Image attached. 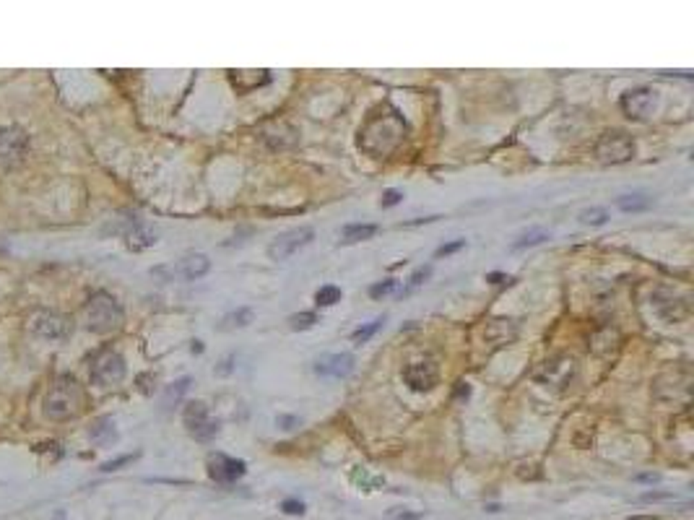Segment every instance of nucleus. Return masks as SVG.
<instances>
[{"instance_id": "1", "label": "nucleus", "mask_w": 694, "mask_h": 520, "mask_svg": "<svg viewBox=\"0 0 694 520\" xmlns=\"http://www.w3.org/2000/svg\"><path fill=\"white\" fill-rule=\"evenodd\" d=\"M403 133H406V125H403V120L398 118V112L374 115L359 130V149L374 156V159H383V156L398 149V143L403 141Z\"/></svg>"}, {"instance_id": "2", "label": "nucleus", "mask_w": 694, "mask_h": 520, "mask_svg": "<svg viewBox=\"0 0 694 520\" xmlns=\"http://www.w3.org/2000/svg\"><path fill=\"white\" fill-rule=\"evenodd\" d=\"M86 403V396L81 385L75 382L73 378H60L55 380L47 396H44V414L55 419V422H65V419H73L75 414H81Z\"/></svg>"}, {"instance_id": "3", "label": "nucleus", "mask_w": 694, "mask_h": 520, "mask_svg": "<svg viewBox=\"0 0 694 520\" xmlns=\"http://www.w3.org/2000/svg\"><path fill=\"white\" fill-rule=\"evenodd\" d=\"M84 315H86V328L94 331V333H112L125 320V310L107 292L91 294L84 307Z\"/></svg>"}, {"instance_id": "4", "label": "nucleus", "mask_w": 694, "mask_h": 520, "mask_svg": "<svg viewBox=\"0 0 694 520\" xmlns=\"http://www.w3.org/2000/svg\"><path fill=\"white\" fill-rule=\"evenodd\" d=\"M182 422L188 427V434H190L192 440H198V443H211L216 434H219V429H221L219 419L211 416V411H208V406L203 401L185 403Z\"/></svg>"}, {"instance_id": "5", "label": "nucleus", "mask_w": 694, "mask_h": 520, "mask_svg": "<svg viewBox=\"0 0 694 520\" xmlns=\"http://www.w3.org/2000/svg\"><path fill=\"white\" fill-rule=\"evenodd\" d=\"M128 375V367H125V359L120 357L118 351H99L94 359H91V367H89V378L94 385L99 388H109V385H118L122 382Z\"/></svg>"}, {"instance_id": "6", "label": "nucleus", "mask_w": 694, "mask_h": 520, "mask_svg": "<svg viewBox=\"0 0 694 520\" xmlns=\"http://www.w3.org/2000/svg\"><path fill=\"white\" fill-rule=\"evenodd\" d=\"M634 138L624 130H606L596 143V156L603 164H624L634 159Z\"/></svg>"}, {"instance_id": "7", "label": "nucleus", "mask_w": 694, "mask_h": 520, "mask_svg": "<svg viewBox=\"0 0 694 520\" xmlns=\"http://www.w3.org/2000/svg\"><path fill=\"white\" fill-rule=\"evenodd\" d=\"M315 239V229L312 227H297L289 229L284 234H278L276 239H271L268 245V258L271 260H289L294 252H300L302 248H307Z\"/></svg>"}, {"instance_id": "8", "label": "nucleus", "mask_w": 694, "mask_h": 520, "mask_svg": "<svg viewBox=\"0 0 694 520\" xmlns=\"http://www.w3.org/2000/svg\"><path fill=\"white\" fill-rule=\"evenodd\" d=\"M211 271V260L203 252H190L185 258L177 260V266L172 268H156V276H164L167 281L172 279H182V281H195V279H203L206 273Z\"/></svg>"}, {"instance_id": "9", "label": "nucleus", "mask_w": 694, "mask_h": 520, "mask_svg": "<svg viewBox=\"0 0 694 520\" xmlns=\"http://www.w3.org/2000/svg\"><path fill=\"white\" fill-rule=\"evenodd\" d=\"M29 154V136L19 125H6L0 128V164L11 167L19 164Z\"/></svg>"}, {"instance_id": "10", "label": "nucleus", "mask_w": 694, "mask_h": 520, "mask_svg": "<svg viewBox=\"0 0 694 520\" xmlns=\"http://www.w3.org/2000/svg\"><path fill=\"white\" fill-rule=\"evenodd\" d=\"M619 109L624 118L630 120H645L655 109V91L650 86H634L627 89L619 99Z\"/></svg>"}, {"instance_id": "11", "label": "nucleus", "mask_w": 694, "mask_h": 520, "mask_svg": "<svg viewBox=\"0 0 694 520\" xmlns=\"http://www.w3.org/2000/svg\"><path fill=\"white\" fill-rule=\"evenodd\" d=\"M34 333L37 336L47 338V341H63L73 333V320L63 313H53V310H44L34 317Z\"/></svg>"}, {"instance_id": "12", "label": "nucleus", "mask_w": 694, "mask_h": 520, "mask_svg": "<svg viewBox=\"0 0 694 520\" xmlns=\"http://www.w3.org/2000/svg\"><path fill=\"white\" fill-rule=\"evenodd\" d=\"M403 380L414 393H429L439 382V369L435 362H411L403 367Z\"/></svg>"}, {"instance_id": "13", "label": "nucleus", "mask_w": 694, "mask_h": 520, "mask_svg": "<svg viewBox=\"0 0 694 520\" xmlns=\"http://www.w3.org/2000/svg\"><path fill=\"white\" fill-rule=\"evenodd\" d=\"M575 378V359L572 357H556L546 362L544 367L536 372V380L541 385H554V388H565L569 380Z\"/></svg>"}, {"instance_id": "14", "label": "nucleus", "mask_w": 694, "mask_h": 520, "mask_svg": "<svg viewBox=\"0 0 694 520\" xmlns=\"http://www.w3.org/2000/svg\"><path fill=\"white\" fill-rule=\"evenodd\" d=\"M245 474V461L229 458L224 453H214L208 458V476L219 484H232Z\"/></svg>"}, {"instance_id": "15", "label": "nucleus", "mask_w": 694, "mask_h": 520, "mask_svg": "<svg viewBox=\"0 0 694 520\" xmlns=\"http://www.w3.org/2000/svg\"><path fill=\"white\" fill-rule=\"evenodd\" d=\"M354 364H356L354 354H346V351H341V354H325V357H320L318 362H315V372L322 375V378H336L338 380V378L351 375Z\"/></svg>"}, {"instance_id": "16", "label": "nucleus", "mask_w": 694, "mask_h": 520, "mask_svg": "<svg viewBox=\"0 0 694 520\" xmlns=\"http://www.w3.org/2000/svg\"><path fill=\"white\" fill-rule=\"evenodd\" d=\"M156 229L151 227V224H143V221H133L128 229H125V248L133 250V252H143V250H149L156 245Z\"/></svg>"}, {"instance_id": "17", "label": "nucleus", "mask_w": 694, "mask_h": 520, "mask_svg": "<svg viewBox=\"0 0 694 520\" xmlns=\"http://www.w3.org/2000/svg\"><path fill=\"white\" fill-rule=\"evenodd\" d=\"M655 313L661 315L666 323H679L689 315V304L684 299H666V302H655Z\"/></svg>"}, {"instance_id": "18", "label": "nucleus", "mask_w": 694, "mask_h": 520, "mask_svg": "<svg viewBox=\"0 0 694 520\" xmlns=\"http://www.w3.org/2000/svg\"><path fill=\"white\" fill-rule=\"evenodd\" d=\"M89 437H91V443L99 445V447H107L118 440V429H115V422L112 419H99L94 422V427L89 429Z\"/></svg>"}, {"instance_id": "19", "label": "nucleus", "mask_w": 694, "mask_h": 520, "mask_svg": "<svg viewBox=\"0 0 694 520\" xmlns=\"http://www.w3.org/2000/svg\"><path fill=\"white\" fill-rule=\"evenodd\" d=\"M377 232H380V227H377V224H349V227L341 229V242H343V245L364 242V239H372Z\"/></svg>"}, {"instance_id": "20", "label": "nucleus", "mask_w": 694, "mask_h": 520, "mask_svg": "<svg viewBox=\"0 0 694 520\" xmlns=\"http://www.w3.org/2000/svg\"><path fill=\"white\" fill-rule=\"evenodd\" d=\"M652 201L650 195H642V193H634V195H621L617 198V208L624 211V214H640V211H650L652 208Z\"/></svg>"}, {"instance_id": "21", "label": "nucleus", "mask_w": 694, "mask_h": 520, "mask_svg": "<svg viewBox=\"0 0 694 520\" xmlns=\"http://www.w3.org/2000/svg\"><path fill=\"white\" fill-rule=\"evenodd\" d=\"M349 479H351L354 487H359L362 492H374V489L385 487V479L383 476H374V474H369L367 468H359V466L351 468Z\"/></svg>"}, {"instance_id": "22", "label": "nucleus", "mask_w": 694, "mask_h": 520, "mask_svg": "<svg viewBox=\"0 0 694 520\" xmlns=\"http://www.w3.org/2000/svg\"><path fill=\"white\" fill-rule=\"evenodd\" d=\"M546 239H551V232H549V229H528L525 234H520V237H518L513 245H510V250H513V252H518V250L536 248V245H544Z\"/></svg>"}, {"instance_id": "23", "label": "nucleus", "mask_w": 694, "mask_h": 520, "mask_svg": "<svg viewBox=\"0 0 694 520\" xmlns=\"http://www.w3.org/2000/svg\"><path fill=\"white\" fill-rule=\"evenodd\" d=\"M253 317H255V313L250 310V307H239V310H235V313H229L219 323V328L221 331H235V328H245V325H250L253 323Z\"/></svg>"}, {"instance_id": "24", "label": "nucleus", "mask_w": 694, "mask_h": 520, "mask_svg": "<svg viewBox=\"0 0 694 520\" xmlns=\"http://www.w3.org/2000/svg\"><path fill=\"white\" fill-rule=\"evenodd\" d=\"M190 388V378H182L177 382H172L167 393H164V409H172V403H177L182 398V393Z\"/></svg>"}, {"instance_id": "25", "label": "nucleus", "mask_w": 694, "mask_h": 520, "mask_svg": "<svg viewBox=\"0 0 694 520\" xmlns=\"http://www.w3.org/2000/svg\"><path fill=\"white\" fill-rule=\"evenodd\" d=\"M341 302V289L338 286H320L315 294V304L318 307H331V304Z\"/></svg>"}, {"instance_id": "26", "label": "nucleus", "mask_w": 694, "mask_h": 520, "mask_svg": "<svg viewBox=\"0 0 694 520\" xmlns=\"http://www.w3.org/2000/svg\"><path fill=\"white\" fill-rule=\"evenodd\" d=\"M315 323H320V317L315 313H297L289 317V328L291 331H310Z\"/></svg>"}, {"instance_id": "27", "label": "nucleus", "mask_w": 694, "mask_h": 520, "mask_svg": "<svg viewBox=\"0 0 694 520\" xmlns=\"http://www.w3.org/2000/svg\"><path fill=\"white\" fill-rule=\"evenodd\" d=\"M383 323H385V317H374L372 323H367V325H362L359 331H354V336H351L354 344H367V341H369V338H372L374 333L383 328Z\"/></svg>"}, {"instance_id": "28", "label": "nucleus", "mask_w": 694, "mask_h": 520, "mask_svg": "<svg viewBox=\"0 0 694 520\" xmlns=\"http://www.w3.org/2000/svg\"><path fill=\"white\" fill-rule=\"evenodd\" d=\"M580 221H583V224L601 227V224H606V221H609V211H606V208H585V211L580 214Z\"/></svg>"}, {"instance_id": "29", "label": "nucleus", "mask_w": 694, "mask_h": 520, "mask_svg": "<svg viewBox=\"0 0 694 520\" xmlns=\"http://www.w3.org/2000/svg\"><path fill=\"white\" fill-rule=\"evenodd\" d=\"M395 289H398V281H393V279H385V281L372 284V286H369V297H372V299H383V297H387V294H393Z\"/></svg>"}, {"instance_id": "30", "label": "nucleus", "mask_w": 694, "mask_h": 520, "mask_svg": "<svg viewBox=\"0 0 694 520\" xmlns=\"http://www.w3.org/2000/svg\"><path fill=\"white\" fill-rule=\"evenodd\" d=\"M136 458H138V453H128V455H120V458H112L107 463H102V471H104V474H112V471H118V468L133 463Z\"/></svg>"}, {"instance_id": "31", "label": "nucleus", "mask_w": 694, "mask_h": 520, "mask_svg": "<svg viewBox=\"0 0 694 520\" xmlns=\"http://www.w3.org/2000/svg\"><path fill=\"white\" fill-rule=\"evenodd\" d=\"M429 276H432V266H421V268H419V271L414 273L411 279H408V286H406V289H403V292H401V294H408V292H411V289H417V286H421V284L427 281Z\"/></svg>"}, {"instance_id": "32", "label": "nucleus", "mask_w": 694, "mask_h": 520, "mask_svg": "<svg viewBox=\"0 0 694 520\" xmlns=\"http://www.w3.org/2000/svg\"><path fill=\"white\" fill-rule=\"evenodd\" d=\"M468 245L466 239H453V242H445L442 248H437L435 250V258H448V255H453V252H458V250H463Z\"/></svg>"}, {"instance_id": "33", "label": "nucleus", "mask_w": 694, "mask_h": 520, "mask_svg": "<svg viewBox=\"0 0 694 520\" xmlns=\"http://www.w3.org/2000/svg\"><path fill=\"white\" fill-rule=\"evenodd\" d=\"M385 518L387 520H419L421 518V512H408L406 508H393Z\"/></svg>"}, {"instance_id": "34", "label": "nucleus", "mask_w": 694, "mask_h": 520, "mask_svg": "<svg viewBox=\"0 0 694 520\" xmlns=\"http://www.w3.org/2000/svg\"><path fill=\"white\" fill-rule=\"evenodd\" d=\"M401 201H403V193H401V190H385L380 203H383V208H390V206H395V203H401Z\"/></svg>"}, {"instance_id": "35", "label": "nucleus", "mask_w": 694, "mask_h": 520, "mask_svg": "<svg viewBox=\"0 0 694 520\" xmlns=\"http://www.w3.org/2000/svg\"><path fill=\"white\" fill-rule=\"evenodd\" d=\"M281 510H284L286 515H302V512H304V505L297 502V499H284V502H281Z\"/></svg>"}, {"instance_id": "36", "label": "nucleus", "mask_w": 694, "mask_h": 520, "mask_svg": "<svg viewBox=\"0 0 694 520\" xmlns=\"http://www.w3.org/2000/svg\"><path fill=\"white\" fill-rule=\"evenodd\" d=\"M671 494H661V492H645L642 494V502H652V499H668Z\"/></svg>"}, {"instance_id": "37", "label": "nucleus", "mask_w": 694, "mask_h": 520, "mask_svg": "<svg viewBox=\"0 0 694 520\" xmlns=\"http://www.w3.org/2000/svg\"><path fill=\"white\" fill-rule=\"evenodd\" d=\"M486 281L502 284V281H513V279H510V276H502V273H489V276H486Z\"/></svg>"}, {"instance_id": "38", "label": "nucleus", "mask_w": 694, "mask_h": 520, "mask_svg": "<svg viewBox=\"0 0 694 520\" xmlns=\"http://www.w3.org/2000/svg\"><path fill=\"white\" fill-rule=\"evenodd\" d=\"M229 364H232V357H226L224 362H221V367H216V372H219V375H226V372L232 369V367H229Z\"/></svg>"}, {"instance_id": "39", "label": "nucleus", "mask_w": 694, "mask_h": 520, "mask_svg": "<svg viewBox=\"0 0 694 520\" xmlns=\"http://www.w3.org/2000/svg\"><path fill=\"white\" fill-rule=\"evenodd\" d=\"M634 479H637V481H658L661 476H658V474H640V476H634Z\"/></svg>"}]
</instances>
